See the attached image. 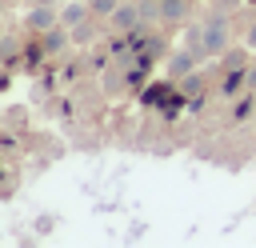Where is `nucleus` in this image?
<instances>
[{"instance_id": "obj_11", "label": "nucleus", "mask_w": 256, "mask_h": 248, "mask_svg": "<svg viewBox=\"0 0 256 248\" xmlns=\"http://www.w3.org/2000/svg\"><path fill=\"white\" fill-rule=\"evenodd\" d=\"M36 232H52V216H40L36 220Z\"/></svg>"}, {"instance_id": "obj_5", "label": "nucleus", "mask_w": 256, "mask_h": 248, "mask_svg": "<svg viewBox=\"0 0 256 248\" xmlns=\"http://www.w3.org/2000/svg\"><path fill=\"white\" fill-rule=\"evenodd\" d=\"M68 36H72V32H68L64 24H56V28H48V32H44V40H40V44H44V52H60V48L68 44Z\"/></svg>"}, {"instance_id": "obj_9", "label": "nucleus", "mask_w": 256, "mask_h": 248, "mask_svg": "<svg viewBox=\"0 0 256 248\" xmlns=\"http://www.w3.org/2000/svg\"><path fill=\"white\" fill-rule=\"evenodd\" d=\"M144 52H148V56H164V40H148Z\"/></svg>"}, {"instance_id": "obj_8", "label": "nucleus", "mask_w": 256, "mask_h": 248, "mask_svg": "<svg viewBox=\"0 0 256 248\" xmlns=\"http://www.w3.org/2000/svg\"><path fill=\"white\" fill-rule=\"evenodd\" d=\"M88 8H92V16H96V20H108V16L120 8V0H88Z\"/></svg>"}, {"instance_id": "obj_2", "label": "nucleus", "mask_w": 256, "mask_h": 248, "mask_svg": "<svg viewBox=\"0 0 256 248\" xmlns=\"http://www.w3.org/2000/svg\"><path fill=\"white\" fill-rule=\"evenodd\" d=\"M24 24H28V32H32V36H44L48 28H56V24H60V4L36 0V4L28 8V16H24Z\"/></svg>"}, {"instance_id": "obj_10", "label": "nucleus", "mask_w": 256, "mask_h": 248, "mask_svg": "<svg viewBox=\"0 0 256 248\" xmlns=\"http://www.w3.org/2000/svg\"><path fill=\"white\" fill-rule=\"evenodd\" d=\"M244 44H248V48H252V52H256V20H252V24H248V32H244Z\"/></svg>"}, {"instance_id": "obj_12", "label": "nucleus", "mask_w": 256, "mask_h": 248, "mask_svg": "<svg viewBox=\"0 0 256 248\" xmlns=\"http://www.w3.org/2000/svg\"><path fill=\"white\" fill-rule=\"evenodd\" d=\"M248 4H256V0H248Z\"/></svg>"}, {"instance_id": "obj_4", "label": "nucleus", "mask_w": 256, "mask_h": 248, "mask_svg": "<svg viewBox=\"0 0 256 248\" xmlns=\"http://www.w3.org/2000/svg\"><path fill=\"white\" fill-rule=\"evenodd\" d=\"M92 16V8H88V0H72V4H60V24L72 32L76 24H84Z\"/></svg>"}, {"instance_id": "obj_3", "label": "nucleus", "mask_w": 256, "mask_h": 248, "mask_svg": "<svg viewBox=\"0 0 256 248\" xmlns=\"http://www.w3.org/2000/svg\"><path fill=\"white\" fill-rule=\"evenodd\" d=\"M140 16H144V12H140L136 4H124V0H120V8H116L108 20H112V28H120V32H136V28H140Z\"/></svg>"}, {"instance_id": "obj_6", "label": "nucleus", "mask_w": 256, "mask_h": 248, "mask_svg": "<svg viewBox=\"0 0 256 248\" xmlns=\"http://www.w3.org/2000/svg\"><path fill=\"white\" fill-rule=\"evenodd\" d=\"M156 4H160V20H172L176 24V20L188 16V4L184 0H156Z\"/></svg>"}, {"instance_id": "obj_7", "label": "nucleus", "mask_w": 256, "mask_h": 248, "mask_svg": "<svg viewBox=\"0 0 256 248\" xmlns=\"http://www.w3.org/2000/svg\"><path fill=\"white\" fill-rule=\"evenodd\" d=\"M248 52H252L248 44H244V48H228V52H224V68H228V72H240V68L248 64Z\"/></svg>"}, {"instance_id": "obj_1", "label": "nucleus", "mask_w": 256, "mask_h": 248, "mask_svg": "<svg viewBox=\"0 0 256 248\" xmlns=\"http://www.w3.org/2000/svg\"><path fill=\"white\" fill-rule=\"evenodd\" d=\"M228 40H232V28H228V16L224 12H212L204 24H200V44L208 56H224L228 52Z\"/></svg>"}]
</instances>
